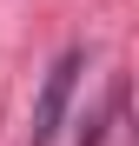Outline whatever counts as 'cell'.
<instances>
[{"label": "cell", "mask_w": 139, "mask_h": 146, "mask_svg": "<svg viewBox=\"0 0 139 146\" xmlns=\"http://www.w3.org/2000/svg\"><path fill=\"white\" fill-rule=\"evenodd\" d=\"M86 53H60L40 80V100H33V119H27V146H53L60 126H66V106H73V80H80Z\"/></svg>", "instance_id": "6da1fadb"}]
</instances>
